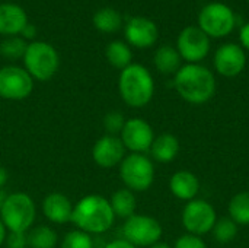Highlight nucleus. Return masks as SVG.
Instances as JSON below:
<instances>
[{"instance_id":"f257e3e1","label":"nucleus","mask_w":249,"mask_h":248,"mask_svg":"<svg viewBox=\"0 0 249 248\" xmlns=\"http://www.w3.org/2000/svg\"><path fill=\"white\" fill-rule=\"evenodd\" d=\"M115 221L109 200L99 194H89L80 199L73 208L71 222L74 227L88 234L98 235L107 232Z\"/></svg>"},{"instance_id":"f03ea898","label":"nucleus","mask_w":249,"mask_h":248,"mask_svg":"<svg viewBox=\"0 0 249 248\" xmlns=\"http://www.w3.org/2000/svg\"><path fill=\"white\" fill-rule=\"evenodd\" d=\"M174 86L185 101L204 104L216 92V79L207 67L190 63L175 73Z\"/></svg>"},{"instance_id":"7ed1b4c3","label":"nucleus","mask_w":249,"mask_h":248,"mask_svg":"<svg viewBox=\"0 0 249 248\" xmlns=\"http://www.w3.org/2000/svg\"><path fill=\"white\" fill-rule=\"evenodd\" d=\"M118 89L123 101L133 107L142 108L147 105L155 92V82L150 72L142 64H130L121 70Z\"/></svg>"},{"instance_id":"20e7f679","label":"nucleus","mask_w":249,"mask_h":248,"mask_svg":"<svg viewBox=\"0 0 249 248\" xmlns=\"http://www.w3.org/2000/svg\"><path fill=\"white\" fill-rule=\"evenodd\" d=\"M36 218L34 200L26 193H12L0 210V221L9 232H28Z\"/></svg>"},{"instance_id":"39448f33","label":"nucleus","mask_w":249,"mask_h":248,"mask_svg":"<svg viewBox=\"0 0 249 248\" xmlns=\"http://www.w3.org/2000/svg\"><path fill=\"white\" fill-rule=\"evenodd\" d=\"M25 70L34 80H50L60 67V56L57 50L44 41H32L23 56Z\"/></svg>"},{"instance_id":"423d86ee","label":"nucleus","mask_w":249,"mask_h":248,"mask_svg":"<svg viewBox=\"0 0 249 248\" xmlns=\"http://www.w3.org/2000/svg\"><path fill=\"white\" fill-rule=\"evenodd\" d=\"M120 175L131 191H146L155 180V167L143 153H131L120 164Z\"/></svg>"},{"instance_id":"0eeeda50","label":"nucleus","mask_w":249,"mask_h":248,"mask_svg":"<svg viewBox=\"0 0 249 248\" xmlns=\"http://www.w3.org/2000/svg\"><path fill=\"white\" fill-rule=\"evenodd\" d=\"M236 23L233 10L220 1H213L206 4L198 15V26L209 35L214 38H222L229 35Z\"/></svg>"},{"instance_id":"6e6552de","label":"nucleus","mask_w":249,"mask_h":248,"mask_svg":"<svg viewBox=\"0 0 249 248\" xmlns=\"http://www.w3.org/2000/svg\"><path fill=\"white\" fill-rule=\"evenodd\" d=\"M123 235L127 243L134 247H152L159 243L162 237L160 224L146 215H133L123 227Z\"/></svg>"},{"instance_id":"1a4fd4ad","label":"nucleus","mask_w":249,"mask_h":248,"mask_svg":"<svg viewBox=\"0 0 249 248\" xmlns=\"http://www.w3.org/2000/svg\"><path fill=\"white\" fill-rule=\"evenodd\" d=\"M34 91V79L18 66H4L0 69V98L9 101H22Z\"/></svg>"},{"instance_id":"9d476101","label":"nucleus","mask_w":249,"mask_h":248,"mask_svg":"<svg viewBox=\"0 0 249 248\" xmlns=\"http://www.w3.org/2000/svg\"><path fill=\"white\" fill-rule=\"evenodd\" d=\"M216 212L206 200H190L182 212V224L193 235H204L216 225Z\"/></svg>"},{"instance_id":"9b49d317","label":"nucleus","mask_w":249,"mask_h":248,"mask_svg":"<svg viewBox=\"0 0 249 248\" xmlns=\"http://www.w3.org/2000/svg\"><path fill=\"white\" fill-rule=\"evenodd\" d=\"M177 50L181 58L197 64L210 51V37L200 26H187L178 37Z\"/></svg>"},{"instance_id":"f8f14e48","label":"nucleus","mask_w":249,"mask_h":248,"mask_svg":"<svg viewBox=\"0 0 249 248\" xmlns=\"http://www.w3.org/2000/svg\"><path fill=\"white\" fill-rule=\"evenodd\" d=\"M121 134V142L125 149L131 151L133 153H143L150 151L152 143L155 140L153 129L150 124L142 118H131L127 120L124 124Z\"/></svg>"},{"instance_id":"ddd939ff","label":"nucleus","mask_w":249,"mask_h":248,"mask_svg":"<svg viewBox=\"0 0 249 248\" xmlns=\"http://www.w3.org/2000/svg\"><path fill=\"white\" fill-rule=\"evenodd\" d=\"M125 148L118 136L105 134L96 140L92 149V158L101 168L109 170L123 162L125 158Z\"/></svg>"},{"instance_id":"4468645a","label":"nucleus","mask_w":249,"mask_h":248,"mask_svg":"<svg viewBox=\"0 0 249 248\" xmlns=\"http://www.w3.org/2000/svg\"><path fill=\"white\" fill-rule=\"evenodd\" d=\"M124 35L130 45L137 48H149L158 41L159 29L152 19L144 16H134L125 23Z\"/></svg>"},{"instance_id":"2eb2a0df","label":"nucleus","mask_w":249,"mask_h":248,"mask_svg":"<svg viewBox=\"0 0 249 248\" xmlns=\"http://www.w3.org/2000/svg\"><path fill=\"white\" fill-rule=\"evenodd\" d=\"M247 64V56L238 44H223L214 54V67L225 77L238 76Z\"/></svg>"},{"instance_id":"dca6fc26","label":"nucleus","mask_w":249,"mask_h":248,"mask_svg":"<svg viewBox=\"0 0 249 248\" xmlns=\"http://www.w3.org/2000/svg\"><path fill=\"white\" fill-rule=\"evenodd\" d=\"M73 205L70 199L61 193H51L42 200V213L53 224H67L71 222Z\"/></svg>"},{"instance_id":"f3484780","label":"nucleus","mask_w":249,"mask_h":248,"mask_svg":"<svg viewBox=\"0 0 249 248\" xmlns=\"http://www.w3.org/2000/svg\"><path fill=\"white\" fill-rule=\"evenodd\" d=\"M28 23V15L22 6L16 3L0 4V35L15 37L22 32Z\"/></svg>"},{"instance_id":"a211bd4d","label":"nucleus","mask_w":249,"mask_h":248,"mask_svg":"<svg viewBox=\"0 0 249 248\" xmlns=\"http://www.w3.org/2000/svg\"><path fill=\"white\" fill-rule=\"evenodd\" d=\"M169 189L175 197L181 200H193L200 190V181L190 171H178L172 175Z\"/></svg>"},{"instance_id":"6ab92c4d","label":"nucleus","mask_w":249,"mask_h":248,"mask_svg":"<svg viewBox=\"0 0 249 248\" xmlns=\"http://www.w3.org/2000/svg\"><path fill=\"white\" fill-rule=\"evenodd\" d=\"M150 152L158 162H171L179 152V142L174 134H160L153 140Z\"/></svg>"},{"instance_id":"aec40b11","label":"nucleus","mask_w":249,"mask_h":248,"mask_svg":"<svg viewBox=\"0 0 249 248\" xmlns=\"http://www.w3.org/2000/svg\"><path fill=\"white\" fill-rule=\"evenodd\" d=\"M153 61L156 69L163 75H172L181 69V56L178 50L171 45L159 47L155 53Z\"/></svg>"},{"instance_id":"412c9836","label":"nucleus","mask_w":249,"mask_h":248,"mask_svg":"<svg viewBox=\"0 0 249 248\" xmlns=\"http://www.w3.org/2000/svg\"><path fill=\"white\" fill-rule=\"evenodd\" d=\"M109 205L112 208V212L115 216L118 218H123V219H128L131 218L133 215H136V208H137V203H136V197L133 194L131 190L128 189H121V190H117L111 200H109Z\"/></svg>"},{"instance_id":"4be33fe9","label":"nucleus","mask_w":249,"mask_h":248,"mask_svg":"<svg viewBox=\"0 0 249 248\" xmlns=\"http://www.w3.org/2000/svg\"><path fill=\"white\" fill-rule=\"evenodd\" d=\"M105 56L108 63L120 70H124L131 64L133 60V53L128 47V44L123 41H112L107 45L105 48Z\"/></svg>"},{"instance_id":"5701e85b","label":"nucleus","mask_w":249,"mask_h":248,"mask_svg":"<svg viewBox=\"0 0 249 248\" xmlns=\"http://www.w3.org/2000/svg\"><path fill=\"white\" fill-rule=\"evenodd\" d=\"M93 25L98 31L105 34L117 32L123 25V16L112 7H102L93 15Z\"/></svg>"},{"instance_id":"b1692460","label":"nucleus","mask_w":249,"mask_h":248,"mask_svg":"<svg viewBox=\"0 0 249 248\" xmlns=\"http://www.w3.org/2000/svg\"><path fill=\"white\" fill-rule=\"evenodd\" d=\"M57 241H58L57 232L47 225L31 228V231L28 232L29 248H55Z\"/></svg>"},{"instance_id":"393cba45","label":"nucleus","mask_w":249,"mask_h":248,"mask_svg":"<svg viewBox=\"0 0 249 248\" xmlns=\"http://www.w3.org/2000/svg\"><path fill=\"white\" fill-rule=\"evenodd\" d=\"M231 219L238 225H249V191L239 193L229 203Z\"/></svg>"},{"instance_id":"a878e982","label":"nucleus","mask_w":249,"mask_h":248,"mask_svg":"<svg viewBox=\"0 0 249 248\" xmlns=\"http://www.w3.org/2000/svg\"><path fill=\"white\" fill-rule=\"evenodd\" d=\"M26 48H28V42L22 37L19 35L7 37L0 42V56H3L7 60L23 58Z\"/></svg>"},{"instance_id":"bb28decb","label":"nucleus","mask_w":249,"mask_h":248,"mask_svg":"<svg viewBox=\"0 0 249 248\" xmlns=\"http://www.w3.org/2000/svg\"><path fill=\"white\" fill-rule=\"evenodd\" d=\"M236 234H238V225L232 219H228V218L217 221L213 228L214 238L222 244L231 243L236 237Z\"/></svg>"},{"instance_id":"cd10ccee","label":"nucleus","mask_w":249,"mask_h":248,"mask_svg":"<svg viewBox=\"0 0 249 248\" xmlns=\"http://www.w3.org/2000/svg\"><path fill=\"white\" fill-rule=\"evenodd\" d=\"M61 248H93V240L90 235L76 229L66 234L61 241Z\"/></svg>"},{"instance_id":"c85d7f7f","label":"nucleus","mask_w":249,"mask_h":248,"mask_svg":"<svg viewBox=\"0 0 249 248\" xmlns=\"http://www.w3.org/2000/svg\"><path fill=\"white\" fill-rule=\"evenodd\" d=\"M125 118L120 111H111L104 117V127L108 132V134L111 136H117L123 132L124 124H125Z\"/></svg>"},{"instance_id":"c756f323","label":"nucleus","mask_w":249,"mask_h":248,"mask_svg":"<svg viewBox=\"0 0 249 248\" xmlns=\"http://www.w3.org/2000/svg\"><path fill=\"white\" fill-rule=\"evenodd\" d=\"M7 248L28 247V232H7L4 238Z\"/></svg>"},{"instance_id":"7c9ffc66","label":"nucleus","mask_w":249,"mask_h":248,"mask_svg":"<svg viewBox=\"0 0 249 248\" xmlns=\"http://www.w3.org/2000/svg\"><path fill=\"white\" fill-rule=\"evenodd\" d=\"M175 248H207L204 241L197 237V235H193V234H188V235H182L181 238L177 240L175 243Z\"/></svg>"},{"instance_id":"2f4dec72","label":"nucleus","mask_w":249,"mask_h":248,"mask_svg":"<svg viewBox=\"0 0 249 248\" xmlns=\"http://www.w3.org/2000/svg\"><path fill=\"white\" fill-rule=\"evenodd\" d=\"M19 37H22L25 41H32L36 37V26L28 22L25 25V28L22 29V32L19 34Z\"/></svg>"},{"instance_id":"473e14b6","label":"nucleus","mask_w":249,"mask_h":248,"mask_svg":"<svg viewBox=\"0 0 249 248\" xmlns=\"http://www.w3.org/2000/svg\"><path fill=\"white\" fill-rule=\"evenodd\" d=\"M239 39H241L242 45H244L245 48H248L249 50V23L244 25V26L241 28V32H239Z\"/></svg>"},{"instance_id":"72a5a7b5","label":"nucleus","mask_w":249,"mask_h":248,"mask_svg":"<svg viewBox=\"0 0 249 248\" xmlns=\"http://www.w3.org/2000/svg\"><path fill=\"white\" fill-rule=\"evenodd\" d=\"M104 248H137V247H134L133 244L127 243L125 240H115V241H112V243H108V244H107Z\"/></svg>"},{"instance_id":"f704fd0d","label":"nucleus","mask_w":249,"mask_h":248,"mask_svg":"<svg viewBox=\"0 0 249 248\" xmlns=\"http://www.w3.org/2000/svg\"><path fill=\"white\" fill-rule=\"evenodd\" d=\"M7 180H9V174L6 171V168L0 165V189H3L6 186Z\"/></svg>"},{"instance_id":"c9c22d12","label":"nucleus","mask_w":249,"mask_h":248,"mask_svg":"<svg viewBox=\"0 0 249 248\" xmlns=\"http://www.w3.org/2000/svg\"><path fill=\"white\" fill-rule=\"evenodd\" d=\"M6 228H4V225H3V222L0 221V246L4 243V238H6Z\"/></svg>"},{"instance_id":"e433bc0d","label":"nucleus","mask_w":249,"mask_h":248,"mask_svg":"<svg viewBox=\"0 0 249 248\" xmlns=\"http://www.w3.org/2000/svg\"><path fill=\"white\" fill-rule=\"evenodd\" d=\"M6 199H7L6 191H4L3 189H0V210H1V208H3V205H4V202H6Z\"/></svg>"},{"instance_id":"4c0bfd02","label":"nucleus","mask_w":249,"mask_h":248,"mask_svg":"<svg viewBox=\"0 0 249 248\" xmlns=\"http://www.w3.org/2000/svg\"><path fill=\"white\" fill-rule=\"evenodd\" d=\"M150 248H171L168 244H165V243H156L155 246H152Z\"/></svg>"},{"instance_id":"58836bf2","label":"nucleus","mask_w":249,"mask_h":248,"mask_svg":"<svg viewBox=\"0 0 249 248\" xmlns=\"http://www.w3.org/2000/svg\"><path fill=\"white\" fill-rule=\"evenodd\" d=\"M26 248H29V247H26Z\"/></svg>"}]
</instances>
